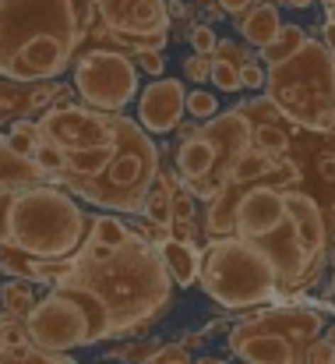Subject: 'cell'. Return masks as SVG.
Segmentation results:
<instances>
[{"label": "cell", "mask_w": 335, "mask_h": 364, "mask_svg": "<svg viewBox=\"0 0 335 364\" xmlns=\"http://www.w3.org/2000/svg\"><path fill=\"white\" fill-rule=\"evenodd\" d=\"M67 287L92 294L110 315L113 340L148 333L173 308V279L159 255V244L134 234L123 247L85 244L75 258Z\"/></svg>", "instance_id": "1"}, {"label": "cell", "mask_w": 335, "mask_h": 364, "mask_svg": "<svg viewBox=\"0 0 335 364\" xmlns=\"http://www.w3.org/2000/svg\"><path fill=\"white\" fill-rule=\"evenodd\" d=\"M92 0H0V78L60 82L92 32Z\"/></svg>", "instance_id": "2"}, {"label": "cell", "mask_w": 335, "mask_h": 364, "mask_svg": "<svg viewBox=\"0 0 335 364\" xmlns=\"http://www.w3.org/2000/svg\"><path fill=\"white\" fill-rule=\"evenodd\" d=\"M92 216L60 184L0 195V244L32 262H75L89 244Z\"/></svg>", "instance_id": "3"}, {"label": "cell", "mask_w": 335, "mask_h": 364, "mask_svg": "<svg viewBox=\"0 0 335 364\" xmlns=\"http://www.w3.org/2000/svg\"><path fill=\"white\" fill-rule=\"evenodd\" d=\"M265 100L297 127L307 131H332L335 127V57L322 28L307 36V43L286 57L282 64L268 68Z\"/></svg>", "instance_id": "4"}, {"label": "cell", "mask_w": 335, "mask_h": 364, "mask_svg": "<svg viewBox=\"0 0 335 364\" xmlns=\"http://www.w3.org/2000/svg\"><path fill=\"white\" fill-rule=\"evenodd\" d=\"M163 173V152L138 117L120 114V152L96 181L67 188L78 202L96 205L110 216H138Z\"/></svg>", "instance_id": "5"}, {"label": "cell", "mask_w": 335, "mask_h": 364, "mask_svg": "<svg viewBox=\"0 0 335 364\" xmlns=\"http://www.w3.org/2000/svg\"><path fill=\"white\" fill-rule=\"evenodd\" d=\"M325 333L329 318L322 308H261L229 329L226 347L240 364H307Z\"/></svg>", "instance_id": "6"}, {"label": "cell", "mask_w": 335, "mask_h": 364, "mask_svg": "<svg viewBox=\"0 0 335 364\" xmlns=\"http://www.w3.org/2000/svg\"><path fill=\"white\" fill-rule=\"evenodd\" d=\"M198 287L229 311H247V308L254 311V308L272 304L282 294V279L272 258L240 237L205 244Z\"/></svg>", "instance_id": "7"}, {"label": "cell", "mask_w": 335, "mask_h": 364, "mask_svg": "<svg viewBox=\"0 0 335 364\" xmlns=\"http://www.w3.org/2000/svg\"><path fill=\"white\" fill-rule=\"evenodd\" d=\"M25 333L35 347L50 354H75L82 347L113 340L110 315L103 311V304L67 283H57L43 294L39 308L25 318Z\"/></svg>", "instance_id": "8"}, {"label": "cell", "mask_w": 335, "mask_h": 364, "mask_svg": "<svg viewBox=\"0 0 335 364\" xmlns=\"http://www.w3.org/2000/svg\"><path fill=\"white\" fill-rule=\"evenodd\" d=\"M92 32L85 46H110L120 53L166 50L173 32L170 0H92Z\"/></svg>", "instance_id": "9"}, {"label": "cell", "mask_w": 335, "mask_h": 364, "mask_svg": "<svg viewBox=\"0 0 335 364\" xmlns=\"http://www.w3.org/2000/svg\"><path fill=\"white\" fill-rule=\"evenodd\" d=\"M138 64L131 53L110 46H85L71 68L75 100L99 114H123V107L138 96Z\"/></svg>", "instance_id": "10"}, {"label": "cell", "mask_w": 335, "mask_h": 364, "mask_svg": "<svg viewBox=\"0 0 335 364\" xmlns=\"http://www.w3.org/2000/svg\"><path fill=\"white\" fill-rule=\"evenodd\" d=\"M43 141H50L53 149L64 152V159L110 145L116 141V127H120V114H99L82 107L78 100H64L57 107H50L43 117H35Z\"/></svg>", "instance_id": "11"}, {"label": "cell", "mask_w": 335, "mask_h": 364, "mask_svg": "<svg viewBox=\"0 0 335 364\" xmlns=\"http://www.w3.org/2000/svg\"><path fill=\"white\" fill-rule=\"evenodd\" d=\"M184 114H187V85L180 78H159L138 92V124L148 134L180 131Z\"/></svg>", "instance_id": "12"}, {"label": "cell", "mask_w": 335, "mask_h": 364, "mask_svg": "<svg viewBox=\"0 0 335 364\" xmlns=\"http://www.w3.org/2000/svg\"><path fill=\"white\" fill-rule=\"evenodd\" d=\"M202 134L212 141V149H216V156H219V166H216L212 181H216L219 191H223V184L229 181V173H233V166L254 149V124L243 117L240 107H233V110L219 114L216 121L202 124Z\"/></svg>", "instance_id": "13"}, {"label": "cell", "mask_w": 335, "mask_h": 364, "mask_svg": "<svg viewBox=\"0 0 335 364\" xmlns=\"http://www.w3.org/2000/svg\"><path fill=\"white\" fill-rule=\"evenodd\" d=\"M75 89L64 82H39V85H25V82H7L0 78V124H18V121H35L43 117L50 107L71 100Z\"/></svg>", "instance_id": "14"}, {"label": "cell", "mask_w": 335, "mask_h": 364, "mask_svg": "<svg viewBox=\"0 0 335 364\" xmlns=\"http://www.w3.org/2000/svg\"><path fill=\"white\" fill-rule=\"evenodd\" d=\"M0 364H78L75 354H50L35 347L25 333V322L0 315Z\"/></svg>", "instance_id": "15"}, {"label": "cell", "mask_w": 335, "mask_h": 364, "mask_svg": "<svg viewBox=\"0 0 335 364\" xmlns=\"http://www.w3.org/2000/svg\"><path fill=\"white\" fill-rule=\"evenodd\" d=\"M216 166H219V156H216L212 141L202 134V127H198L194 138H187V141H180V145L173 149V170H177V177H180L184 184H194V181L212 177Z\"/></svg>", "instance_id": "16"}, {"label": "cell", "mask_w": 335, "mask_h": 364, "mask_svg": "<svg viewBox=\"0 0 335 364\" xmlns=\"http://www.w3.org/2000/svg\"><path fill=\"white\" fill-rule=\"evenodd\" d=\"M240 39L254 50H265L279 39V32L286 28V21L279 18V7L275 4H254L251 11H243L240 18H233Z\"/></svg>", "instance_id": "17"}, {"label": "cell", "mask_w": 335, "mask_h": 364, "mask_svg": "<svg viewBox=\"0 0 335 364\" xmlns=\"http://www.w3.org/2000/svg\"><path fill=\"white\" fill-rule=\"evenodd\" d=\"M39 184H50L46 173L35 166V159L28 156H18L7 138L0 134V195H11V191H25V188H39Z\"/></svg>", "instance_id": "18"}, {"label": "cell", "mask_w": 335, "mask_h": 364, "mask_svg": "<svg viewBox=\"0 0 335 364\" xmlns=\"http://www.w3.org/2000/svg\"><path fill=\"white\" fill-rule=\"evenodd\" d=\"M159 255L166 262V272L173 279V287L191 290L194 283H202V251L194 244H184L177 237H166L159 244Z\"/></svg>", "instance_id": "19"}, {"label": "cell", "mask_w": 335, "mask_h": 364, "mask_svg": "<svg viewBox=\"0 0 335 364\" xmlns=\"http://www.w3.org/2000/svg\"><path fill=\"white\" fill-rule=\"evenodd\" d=\"M43 294H46V290H43L39 283H28V279H7V283H0V315L25 322V318L39 308Z\"/></svg>", "instance_id": "20"}, {"label": "cell", "mask_w": 335, "mask_h": 364, "mask_svg": "<svg viewBox=\"0 0 335 364\" xmlns=\"http://www.w3.org/2000/svg\"><path fill=\"white\" fill-rule=\"evenodd\" d=\"M134 237V230L120 220V216H110V213H99L92 216V227H89V244L96 247H123V244Z\"/></svg>", "instance_id": "21"}, {"label": "cell", "mask_w": 335, "mask_h": 364, "mask_svg": "<svg viewBox=\"0 0 335 364\" xmlns=\"http://www.w3.org/2000/svg\"><path fill=\"white\" fill-rule=\"evenodd\" d=\"M307 28H300V25H286L282 32H279V39L272 43V46H265V50H258V57H261V64L265 68H272V64H282L286 57H293L304 43H307Z\"/></svg>", "instance_id": "22"}, {"label": "cell", "mask_w": 335, "mask_h": 364, "mask_svg": "<svg viewBox=\"0 0 335 364\" xmlns=\"http://www.w3.org/2000/svg\"><path fill=\"white\" fill-rule=\"evenodd\" d=\"M4 138H7V145H11L18 156H28V159H32V152H35V149H39V141H43V134H39V124H35V121L11 124V127L4 131Z\"/></svg>", "instance_id": "23"}, {"label": "cell", "mask_w": 335, "mask_h": 364, "mask_svg": "<svg viewBox=\"0 0 335 364\" xmlns=\"http://www.w3.org/2000/svg\"><path fill=\"white\" fill-rule=\"evenodd\" d=\"M187 114H191V121L198 124H209L219 117V96L216 92H205V89H194V92H187Z\"/></svg>", "instance_id": "24"}, {"label": "cell", "mask_w": 335, "mask_h": 364, "mask_svg": "<svg viewBox=\"0 0 335 364\" xmlns=\"http://www.w3.org/2000/svg\"><path fill=\"white\" fill-rule=\"evenodd\" d=\"M159 350H163V340H138V343H127V347L110 350V361L141 364V361H148V358H155Z\"/></svg>", "instance_id": "25"}, {"label": "cell", "mask_w": 335, "mask_h": 364, "mask_svg": "<svg viewBox=\"0 0 335 364\" xmlns=\"http://www.w3.org/2000/svg\"><path fill=\"white\" fill-rule=\"evenodd\" d=\"M212 85L219 92H240V68L233 60H223V57H212Z\"/></svg>", "instance_id": "26"}, {"label": "cell", "mask_w": 335, "mask_h": 364, "mask_svg": "<svg viewBox=\"0 0 335 364\" xmlns=\"http://www.w3.org/2000/svg\"><path fill=\"white\" fill-rule=\"evenodd\" d=\"M187 43H191V50H194V53H202V57H212V53H216V46H219V36L212 32V25H205V21H194V25L187 28Z\"/></svg>", "instance_id": "27"}, {"label": "cell", "mask_w": 335, "mask_h": 364, "mask_svg": "<svg viewBox=\"0 0 335 364\" xmlns=\"http://www.w3.org/2000/svg\"><path fill=\"white\" fill-rule=\"evenodd\" d=\"M240 85H243L247 92H261V96H265V85H268V68H265V64H258V60L243 64V68H240Z\"/></svg>", "instance_id": "28"}, {"label": "cell", "mask_w": 335, "mask_h": 364, "mask_svg": "<svg viewBox=\"0 0 335 364\" xmlns=\"http://www.w3.org/2000/svg\"><path fill=\"white\" fill-rule=\"evenodd\" d=\"M134 64H138V71H141V75H152V82L166 78V75H163V71H166L163 50H141V53H134Z\"/></svg>", "instance_id": "29"}, {"label": "cell", "mask_w": 335, "mask_h": 364, "mask_svg": "<svg viewBox=\"0 0 335 364\" xmlns=\"http://www.w3.org/2000/svg\"><path fill=\"white\" fill-rule=\"evenodd\" d=\"M184 75H187V82H194V89H198L202 82H212V57L191 53V57L184 60Z\"/></svg>", "instance_id": "30"}, {"label": "cell", "mask_w": 335, "mask_h": 364, "mask_svg": "<svg viewBox=\"0 0 335 364\" xmlns=\"http://www.w3.org/2000/svg\"><path fill=\"white\" fill-rule=\"evenodd\" d=\"M212 57L233 60L236 68H243V64H251V60H254V53H251V46H247V43H229V39H219V46H216V53H212Z\"/></svg>", "instance_id": "31"}, {"label": "cell", "mask_w": 335, "mask_h": 364, "mask_svg": "<svg viewBox=\"0 0 335 364\" xmlns=\"http://www.w3.org/2000/svg\"><path fill=\"white\" fill-rule=\"evenodd\" d=\"M141 364H194V358L180 343H163V350L155 358H148V361H141Z\"/></svg>", "instance_id": "32"}, {"label": "cell", "mask_w": 335, "mask_h": 364, "mask_svg": "<svg viewBox=\"0 0 335 364\" xmlns=\"http://www.w3.org/2000/svg\"><path fill=\"white\" fill-rule=\"evenodd\" d=\"M254 4H275V7H279V0H216V11H219V14H229V18H240V14L251 11Z\"/></svg>", "instance_id": "33"}, {"label": "cell", "mask_w": 335, "mask_h": 364, "mask_svg": "<svg viewBox=\"0 0 335 364\" xmlns=\"http://www.w3.org/2000/svg\"><path fill=\"white\" fill-rule=\"evenodd\" d=\"M335 361V347L322 336L314 347H311V354H307V364H332Z\"/></svg>", "instance_id": "34"}, {"label": "cell", "mask_w": 335, "mask_h": 364, "mask_svg": "<svg viewBox=\"0 0 335 364\" xmlns=\"http://www.w3.org/2000/svg\"><path fill=\"white\" fill-rule=\"evenodd\" d=\"M322 39L329 43V50H332V57H335V25H329V21L322 25Z\"/></svg>", "instance_id": "35"}, {"label": "cell", "mask_w": 335, "mask_h": 364, "mask_svg": "<svg viewBox=\"0 0 335 364\" xmlns=\"http://www.w3.org/2000/svg\"><path fill=\"white\" fill-rule=\"evenodd\" d=\"M202 343H205V336H202V333H187V336L180 340V347H187V350H191V347H202Z\"/></svg>", "instance_id": "36"}, {"label": "cell", "mask_w": 335, "mask_h": 364, "mask_svg": "<svg viewBox=\"0 0 335 364\" xmlns=\"http://www.w3.org/2000/svg\"><path fill=\"white\" fill-rule=\"evenodd\" d=\"M282 7H293V11H307V7H314V0H279Z\"/></svg>", "instance_id": "37"}, {"label": "cell", "mask_w": 335, "mask_h": 364, "mask_svg": "<svg viewBox=\"0 0 335 364\" xmlns=\"http://www.w3.org/2000/svg\"><path fill=\"white\" fill-rule=\"evenodd\" d=\"M194 7H202V11H209L212 18H223V14L216 11V0H194Z\"/></svg>", "instance_id": "38"}, {"label": "cell", "mask_w": 335, "mask_h": 364, "mask_svg": "<svg viewBox=\"0 0 335 364\" xmlns=\"http://www.w3.org/2000/svg\"><path fill=\"white\" fill-rule=\"evenodd\" d=\"M329 265H332V279H329V297L335 301V247H332V258H329Z\"/></svg>", "instance_id": "39"}, {"label": "cell", "mask_w": 335, "mask_h": 364, "mask_svg": "<svg viewBox=\"0 0 335 364\" xmlns=\"http://www.w3.org/2000/svg\"><path fill=\"white\" fill-rule=\"evenodd\" d=\"M325 4V14H329V25H335V0H322Z\"/></svg>", "instance_id": "40"}, {"label": "cell", "mask_w": 335, "mask_h": 364, "mask_svg": "<svg viewBox=\"0 0 335 364\" xmlns=\"http://www.w3.org/2000/svg\"><path fill=\"white\" fill-rule=\"evenodd\" d=\"M219 361H223V358H198L194 364H219Z\"/></svg>", "instance_id": "41"}, {"label": "cell", "mask_w": 335, "mask_h": 364, "mask_svg": "<svg viewBox=\"0 0 335 364\" xmlns=\"http://www.w3.org/2000/svg\"><path fill=\"white\" fill-rule=\"evenodd\" d=\"M325 340H329V343H332V347H335V322H332V326H329V333H325Z\"/></svg>", "instance_id": "42"}, {"label": "cell", "mask_w": 335, "mask_h": 364, "mask_svg": "<svg viewBox=\"0 0 335 364\" xmlns=\"http://www.w3.org/2000/svg\"><path fill=\"white\" fill-rule=\"evenodd\" d=\"M219 364H229V361H219Z\"/></svg>", "instance_id": "43"}, {"label": "cell", "mask_w": 335, "mask_h": 364, "mask_svg": "<svg viewBox=\"0 0 335 364\" xmlns=\"http://www.w3.org/2000/svg\"><path fill=\"white\" fill-rule=\"evenodd\" d=\"M0 134H4V127H0Z\"/></svg>", "instance_id": "44"}, {"label": "cell", "mask_w": 335, "mask_h": 364, "mask_svg": "<svg viewBox=\"0 0 335 364\" xmlns=\"http://www.w3.org/2000/svg\"><path fill=\"white\" fill-rule=\"evenodd\" d=\"M332 134H335V127H332Z\"/></svg>", "instance_id": "45"}, {"label": "cell", "mask_w": 335, "mask_h": 364, "mask_svg": "<svg viewBox=\"0 0 335 364\" xmlns=\"http://www.w3.org/2000/svg\"><path fill=\"white\" fill-rule=\"evenodd\" d=\"M332 364H335V361H332Z\"/></svg>", "instance_id": "46"}]
</instances>
